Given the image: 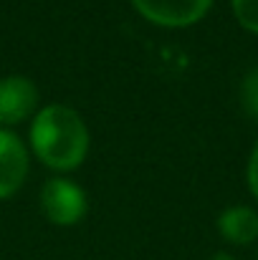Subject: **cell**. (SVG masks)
I'll return each mask as SVG.
<instances>
[{"mask_svg": "<svg viewBox=\"0 0 258 260\" xmlns=\"http://www.w3.org/2000/svg\"><path fill=\"white\" fill-rule=\"evenodd\" d=\"M33 154L56 172L81 167L89 154V129L81 114L66 104H48L36 111L31 124Z\"/></svg>", "mask_w": 258, "mask_h": 260, "instance_id": "1", "label": "cell"}, {"mask_svg": "<svg viewBox=\"0 0 258 260\" xmlns=\"http://www.w3.org/2000/svg\"><path fill=\"white\" fill-rule=\"evenodd\" d=\"M41 210L53 225L71 228L86 215V192L74 179L53 177L41 189Z\"/></svg>", "mask_w": 258, "mask_h": 260, "instance_id": "2", "label": "cell"}, {"mask_svg": "<svg viewBox=\"0 0 258 260\" xmlns=\"http://www.w3.org/2000/svg\"><path fill=\"white\" fill-rule=\"evenodd\" d=\"M137 13L155 25L185 28L197 23L213 5V0H132Z\"/></svg>", "mask_w": 258, "mask_h": 260, "instance_id": "3", "label": "cell"}, {"mask_svg": "<svg viewBox=\"0 0 258 260\" xmlns=\"http://www.w3.org/2000/svg\"><path fill=\"white\" fill-rule=\"evenodd\" d=\"M38 109V88L28 76L0 79V126H15Z\"/></svg>", "mask_w": 258, "mask_h": 260, "instance_id": "4", "label": "cell"}, {"mask_svg": "<svg viewBox=\"0 0 258 260\" xmlns=\"http://www.w3.org/2000/svg\"><path fill=\"white\" fill-rule=\"evenodd\" d=\"M28 177V149L18 134L0 126V200L13 197Z\"/></svg>", "mask_w": 258, "mask_h": 260, "instance_id": "5", "label": "cell"}, {"mask_svg": "<svg viewBox=\"0 0 258 260\" xmlns=\"http://www.w3.org/2000/svg\"><path fill=\"white\" fill-rule=\"evenodd\" d=\"M218 233L231 245H251L258 240V212L246 205H233L220 212Z\"/></svg>", "mask_w": 258, "mask_h": 260, "instance_id": "6", "label": "cell"}, {"mask_svg": "<svg viewBox=\"0 0 258 260\" xmlns=\"http://www.w3.org/2000/svg\"><path fill=\"white\" fill-rule=\"evenodd\" d=\"M241 104H243L246 114L258 121V66L246 74V79L241 84Z\"/></svg>", "mask_w": 258, "mask_h": 260, "instance_id": "7", "label": "cell"}, {"mask_svg": "<svg viewBox=\"0 0 258 260\" xmlns=\"http://www.w3.org/2000/svg\"><path fill=\"white\" fill-rule=\"evenodd\" d=\"M233 3V15L236 20L258 36V0H231Z\"/></svg>", "mask_w": 258, "mask_h": 260, "instance_id": "8", "label": "cell"}, {"mask_svg": "<svg viewBox=\"0 0 258 260\" xmlns=\"http://www.w3.org/2000/svg\"><path fill=\"white\" fill-rule=\"evenodd\" d=\"M246 177H248V189H251V194L258 200V142H256V147H253V152H251Z\"/></svg>", "mask_w": 258, "mask_h": 260, "instance_id": "9", "label": "cell"}, {"mask_svg": "<svg viewBox=\"0 0 258 260\" xmlns=\"http://www.w3.org/2000/svg\"><path fill=\"white\" fill-rule=\"evenodd\" d=\"M210 260H236V258H233L231 253H223V250H220V253H215V255H213Z\"/></svg>", "mask_w": 258, "mask_h": 260, "instance_id": "10", "label": "cell"}]
</instances>
